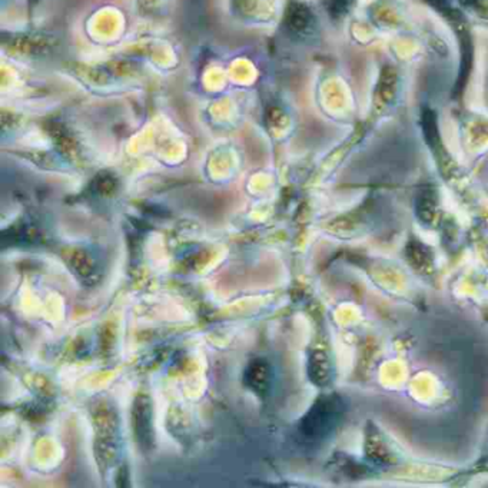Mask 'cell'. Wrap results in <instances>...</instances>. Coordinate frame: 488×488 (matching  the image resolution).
<instances>
[{"mask_svg": "<svg viewBox=\"0 0 488 488\" xmlns=\"http://www.w3.org/2000/svg\"><path fill=\"white\" fill-rule=\"evenodd\" d=\"M248 379L251 381V386L262 388L265 379H266V368L261 365L256 369L255 366H251V376H248Z\"/></svg>", "mask_w": 488, "mask_h": 488, "instance_id": "6da1fadb", "label": "cell"}]
</instances>
